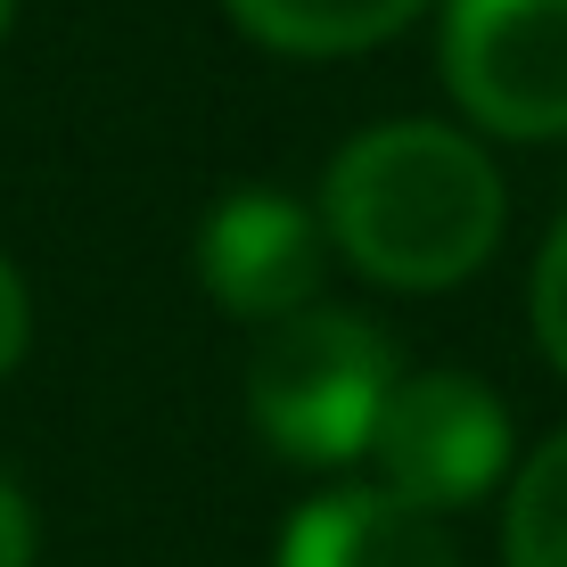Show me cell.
Returning <instances> with one entry per match:
<instances>
[{"instance_id":"12","label":"cell","mask_w":567,"mask_h":567,"mask_svg":"<svg viewBox=\"0 0 567 567\" xmlns=\"http://www.w3.org/2000/svg\"><path fill=\"white\" fill-rule=\"evenodd\" d=\"M9 17H17V0H0V33H9Z\"/></svg>"},{"instance_id":"3","label":"cell","mask_w":567,"mask_h":567,"mask_svg":"<svg viewBox=\"0 0 567 567\" xmlns=\"http://www.w3.org/2000/svg\"><path fill=\"white\" fill-rule=\"evenodd\" d=\"M436 58L494 141H567V0H444Z\"/></svg>"},{"instance_id":"6","label":"cell","mask_w":567,"mask_h":567,"mask_svg":"<svg viewBox=\"0 0 567 567\" xmlns=\"http://www.w3.org/2000/svg\"><path fill=\"white\" fill-rule=\"evenodd\" d=\"M280 567H461V551L444 518L395 502L386 485H338L288 518Z\"/></svg>"},{"instance_id":"8","label":"cell","mask_w":567,"mask_h":567,"mask_svg":"<svg viewBox=\"0 0 567 567\" xmlns=\"http://www.w3.org/2000/svg\"><path fill=\"white\" fill-rule=\"evenodd\" d=\"M502 559L511 567H567V427L543 453H526V468L511 477Z\"/></svg>"},{"instance_id":"9","label":"cell","mask_w":567,"mask_h":567,"mask_svg":"<svg viewBox=\"0 0 567 567\" xmlns=\"http://www.w3.org/2000/svg\"><path fill=\"white\" fill-rule=\"evenodd\" d=\"M526 312H535L543 354L567 370V214L551 223V239H543V256H535V297H526Z\"/></svg>"},{"instance_id":"2","label":"cell","mask_w":567,"mask_h":567,"mask_svg":"<svg viewBox=\"0 0 567 567\" xmlns=\"http://www.w3.org/2000/svg\"><path fill=\"white\" fill-rule=\"evenodd\" d=\"M386 395H395V354L362 312L305 305L264 329L256 362H247V412L280 461L338 468L370 453Z\"/></svg>"},{"instance_id":"11","label":"cell","mask_w":567,"mask_h":567,"mask_svg":"<svg viewBox=\"0 0 567 567\" xmlns=\"http://www.w3.org/2000/svg\"><path fill=\"white\" fill-rule=\"evenodd\" d=\"M0 567H33V511L9 477H0Z\"/></svg>"},{"instance_id":"1","label":"cell","mask_w":567,"mask_h":567,"mask_svg":"<svg viewBox=\"0 0 567 567\" xmlns=\"http://www.w3.org/2000/svg\"><path fill=\"white\" fill-rule=\"evenodd\" d=\"M502 173L453 124H370L321 182V239L362 280L427 297L468 280L502 247Z\"/></svg>"},{"instance_id":"7","label":"cell","mask_w":567,"mask_h":567,"mask_svg":"<svg viewBox=\"0 0 567 567\" xmlns=\"http://www.w3.org/2000/svg\"><path fill=\"white\" fill-rule=\"evenodd\" d=\"M223 9L239 33H256L280 58H346L403 33L427 0H223Z\"/></svg>"},{"instance_id":"5","label":"cell","mask_w":567,"mask_h":567,"mask_svg":"<svg viewBox=\"0 0 567 567\" xmlns=\"http://www.w3.org/2000/svg\"><path fill=\"white\" fill-rule=\"evenodd\" d=\"M321 264H329L321 214L280 198V189H230V198L206 214V230H198L206 297L223 312H239V321H264V329L312 305Z\"/></svg>"},{"instance_id":"4","label":"cell","mask_w":567,"mask_h":567,"mask_svg":"<svg viewBox=\"0 0 567 567\" xmlns=\"http://www.w3.org/2000/svg\"><path fill=\"white\" fill-rule=\"evenodd\" d=\"M370 461L395 502L444 518L511 468V412L468 370H420V379H395L379 427H370Z\"/></svg>"},{"instance_id":"10","label":"cell","mask_w":567,"mask_h":567,"mask_svg":"<svg viewBox=\"0 0 567 567\" xmlns=\"http://www.w3.org/2000/svg\"><path fill=\"white\" fill-rule=\"evenodd\" d=\"M25 338H33V305H25V280H17V264L0 256V379L17 370Z\"/></svg>"}]
</instances>
